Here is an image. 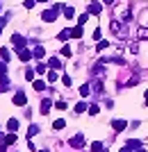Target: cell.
<instances>
[{
  "mask_svg": "<svg viewBox=\"0 0 148 152\" xmlns=\"http://www.w3.org/2000/svg\"><path fill=\"white\" fill-rule=\"evenodd\" d=\"M91 37H94V41H100V39H103V34H100V30H98V27H96V30H94V34H91Z\"/></svg>",
  "mask_w": 148,
  "mask_h": 152,
  "instance_id": "30",
  "label": "cell"
},
{
  "mask_svg": "<svg viewBox=\"0 0 148 152\" xmlns=\"http://www.w3.org/2000/svg\"><path fill=\"white\" fill-rule=\"evenodd\" d=\"M128 145L132 148V150H139V148H141V141H137V139H130V141H128Z\"/></svg>",
  "mask_w": 148,
  "mask_h": 152,
  "instance_id": "20",
  "label": "cell"
},
{
  "mask_svg": "<svg viewBox=\"0 0 148 152\" xmlns=\"http://www.w3.org/2000/svg\"><path fill=\"white\" fill-rule=\"evenodd\" d=\"M39 132H41V129H39L37 125H30V129H27V136H37Z\"/></svg>",
  "mask_w": 148,
  "mask_h": 152,
  "instance_id": "24",
  "label": "cell"
},
{
  "mask_svg": "<svg viewBox=\"0 0 148 152\" xmlns=\"http://www.w3.org/2000/svg\"><path fill=\"white\" fill-rule=\"evenodd\" d=\"M12 43L16 45V50H21V48H25L27 41H25V37H21V34H14V37H12Z\"/></svg>",
  "mask_w": 148,
  "mask_h": 152,
  "instance_id": "3",
  "label": "cell"
},
{
  "mask_svg": "<svg viewBox=\"0 0 148 152\" xmlns=\"http://www.w3.org/2000/svg\"><path fill=\"white\" fill-rule=\"evenodd\" d=\"M80 37H82V25H77V27L71 30V39H80Z\"/></svg>",
  "mask_w": 148,
  "mask_h": 152,
  "instance_id": "14",
  "label": "cell"
},
{
  "mask_svg": "<svg viewBox=\"0 0 148 152\" xmlns=\"http://www.w3.org/2000/svg\"><path fill=\"white\" fill-rule=\"evenodd\" d=\"M55 107H57V109H66V102L64 100H57V102H55Z\"/></svg>",
  "mask_w": 148,
  "mask_h": 152,
  "instance_id": "33",
  "label": "cell"
},
{
  "mask_svg": "<svg viewBox=\"0 0 148 152\" xmlns=\"http://www.w3.org/2000/svg\"><path fill=\"white\" fill-rule=\"evenodd\" d=\"M48 66H50V68H52V70H57V68H59V66H62V61H59V59H57V57H50V59H48Z\"/></svg>",
  "mask_w": 148,
  "mask_h": 152,
  "instance_id": "11",
  "label": "cell"
},
{
  "mask_svg": "<svg viewBox=\"0 0 148 152\" xmlns=\"http://www.w3.org/2000/svg\"><path fill=\"white\" fill-rule=\"evenodd\" d=\"M50 107H52V102L50 100H41V114H48V111H50Z\"/></svg>",
  "mask_w": 148,
  "mask_h": 152,
  "instance_id": "9",
  "label": "cell"
},
{
  "mask_svg": "<svg viewBox=\"0 0 148 152\" xmlns=\"http://www.w3.org/2000/svg\"><path fill=\"white\" fill-rule=\"evenodd\" d=\"M41 18H43L46 23H52V20L57 18V12H55V9H48V12H43V14H41Z\"/></svg>",
  "mask_w": 148,
  "mask_h": 152,
  "instance_id": "4",
  "label": "cell"
},
{
  "mask_svg": "<svg viewBox=\"0 0 148 152\" xmlns=\"http://www.w3.org/2000/svg\"><path fill=\"white\" fill-rule=\"evenodd\" d=\"M87 109H89V107H87V102H77V104H75V109H73V111H75V114H84Z\"/></svg>",
  "mask_w": 148,
  "mask_h": 152,
  "instance_id": "13",
  "label": "cell"
},
{
  "mask_svg": "<svg viewBox=\"0 0 148 152\" xmlns=\"http://www.w3.org/2000/svg\"><path fill=\"white\" fill-rule=\"evenodd\" d=\"M62 55H64V57H71V48H68V45H64V48H62Z\"/></svg>",
  "mask_w": 148,
  "mask_h": 152,
  "instance_id": "32",
  "label": "cell"
},
{
  "mask_svg": "<svg viewBox=\"0 0 148 152\" xmlns=\"http://www.w3.org/2000/svg\"><path fill=\"white\" fill-rule=\"evenodd\" d=\"M105 148H103V143H100V141H94V143H91V152H103Z\"/></svg>",
  "mask_w": 148,
  "mask_h": 152,
  "instance_id": "16",
  "label": "cell"
},
{
  "mask_svg": "<svg viewBox=\"0 0 148 152\" xmlns=\"http://www.w3.org/2000/svg\"><path fill=\"white\" fill-rule=\"evenodd\" d=\"M110 30L114 32V34H119V32H121V23H119V20H112V23H110Z\"/></svg>",
  "mask_w": 148,
  "mask_h": 152,
  "instance_id": "17",
  "label": "cell"
},
{
  "mask_svg": "<svg viewBox=\"0 0 148 152\" xmlns=\"http://www.w3.org/2000/svg\"><path fill=\"white\" fill-rule=\"evenodd\" d=\"M73 14H75V12H73V7H64V16H66V18H73Z\"/></svg>",
  "mask_w": 148,
  "mask_h": 152,
  "instance_id": "28",
  "label": "cell"
},
{
  "mask_svg": "<svg viewBox=\"0 0 148 152\" xmlns=\"http://www.w3.org/2000/svg\"><path fill=\"white\" fill-rule=\"evenodd\" d=\"M25 80H34V70H27V73H25Z\"/></svg>",
  "mask_w": 148,
  "mask_h": 152,
  "instance_id": "35",
  "label": "cell"
},
{
  "mask_svg": "<svg viewBox=\"0 0 148 152\" xmlns=\"http://www.w3.org/2000/svg\"><path fill=\"white\" fill-rule=\"evenodd\" d=\"M7 129H9V132H16V129H18V121H16V118H9V121H7Z\"/></svg>",
  "mask_w": 148,
  "mask_h": 152,
  "instance_id": "8",
  "label": "cell"
},
{
  "mask_svg": "<svg viewBox=\"0 0 148 152\" xmlns=\"http://www.w3.org/2000/svg\"><path fill=\"white\" fill-rule=\"evenodd\" d=\"M87 111H89V114H91V116H96V114H98V111H100V107H98V104H91V107H89V109H87Z\"/></svg>",
  "mask_w": 148,
  "mask_h": 152,
  "instance_id": "29",
  "label": "cell"
},
{
  "mask_svg": "<svg viewBox=\"0 0 148 152\" xmlns=\"http://www.w3.org/2000/svg\"><path fill=\"white\" fill-rule=\"evenodd\" d=\"M57 37L62 39V41H68V39H71V30H62V32L57 34Z\"/></svg>",
  "mask_w": 148,
  "mask_h": 152,
  "instance_id": "19",
  "label": "cell"
},
{
  "mask_svg": "<svg viewBox=\"0 0 148 152\" xmlns=\"http://www.w3.org/2000/svg\"><path fill=\"white\" fill-rule=\"evenodd\" d=\"M107 45H110V43H107V41H103V39H100V41H98V45H96V52H103L105 48H107Z\"/></svg>",
  "mask_w": 148,
  "mask_h": 152,
  "instance_id": "23",
  "label": "cell"
},
{
  "mask_svg": "<svg viewBox=\"0 0 148 152\" xmlns=\"http://www.w3.org/2000/svg\"><path fill=\"white\" fill-rule=\"evenodd\" d=\"M2 143H5V145H12V143H16V136H14V134H9V136H5V139H2Z\"/></svg>",
  "mask_w": 148,
  "mask_h": 152,
  "instance_id": "22",
  "label": "cell"
},
{
  "mask_svg": "<svg viewBox=\"0 0 148 152\" xmlns=\"http://www.w3.org/2000/svg\"><path fill=\"white\" fill-rule=\"evenodd\" d=\"M39 152H48V150H39Z\"/></svg>",
  "mask_w": 148,
  "mask_h": 152,
  "instance_id": "43",
  "label": "cell"
},
{
  "mask_svg": "<svg viewBox=\"0 0 148 152\" xmlns=\"http://www.w3.org/2000/svg\"><path fill=\"white\" fill-rule=\"evenodd\" d=\"M103 12V5H98V2H91L89 5V14H100Z\"/></svg>",
  "mask_w": 148,
  "mask_h": 152,
  "instance_id": "10",
  "label": "cell"
},
{
  "mask_svg": "<svg viewBox=\"0 0 148 152\" xmlns=\"http://www.w3.org/2000/svg\"><path fill=\"white\" fill-rule=\"evenodd\" d=\"M103 152H107V150H103Z\"/></svg>",
  "mask_w": 148,
  "mask_h": 152,
  "instance_id": "44",
  "label": "cell"
},
{
  "mask_svg": "<svg viewBox=\"0 0 148 152\" xmlns=\"http://www.w3.org/2000/svg\"><path fill=\"white\" fill-rule=\"evenodd\" d=\"M39 2H48V0H39Z\"/></svg>",
  "mask_w": 148,
  "mask_h": 152,
  "instance_id": "41",
  "label": "cell"
},
{
  "mask_svg": "<svg viewBox=\"0 0 148 152\" xmlns=\"http://www.w3.org/2000/svg\"><path fill=\"white\" fill-rule=\"evenodd\" d=\"M89 93H91V86H89V84H82V86H80V95H84V98H87Z\"/></svg>",
  "mask_w": 148,
  "mask_h": 152,
  "instance_id": "21",
  "label": "cell"
},
{
  "mask_svg": "<svg viewBox=\"0 0 148 152\" xmlns=\"http://www.w3.org/2000/svg\"><path fill=\"white\" fill-rule=\"evenodd\" d=\"M25 7L30 9V7H34V0H25Z\"/></svg>",
  "mask_w": 148,
  "mask_h": 152,
  "instance_id": "37",
  "label": "cell"
},
{
  "mask_svg": "<svg viewBox=\"0 0 148 152\" xmlns=\"http://www.w3.org/2000/svg\"><path fill=\"white\" fill-rule=\"evenodd\" d=\"M57 70H50V73H48V82H57Z\"/></svg>",
  "mask_w": 148,
  "mask_h": 152,
  "instance_id": "27",
  "label": "cell"
},
{
  "mask_svg": "<svg viewBox=\"0 0 148 152\" xmlns=\"http://www.w3.org/2000/svg\"><path fill=\"white\" fill-rule=\"evenodd\" d=\"M2 27H5V25H0V32H2Z\"/></svg>",
  "mask_w": 148,
  "mask_h": 152,
  "instance_id": "42",
  "label": "cell"
},
{
  "mask_svg": "<svg viewBox=\"0 0 148 152\" xmlns=\"http://www.w3.org/2000/svg\"><path fill=\"white\" fill-rule=\"evenodd\" d=\"M34 91H39V93H41V91H46V82H43V80H34Z\"/></svg>",
  "mask_w": 148,
  "mask_h": 152,
  "instance_id": "12",
  "label": "cell"
},
{
  "mask_svg": "<svg viewBox=\"0 0 148 152\" xmlns=\"http://www.w3.org/2000/svg\"><path fill=\"white\" fill-rule=\"evenodd\" d=\"M71 82H73V80L68 75H62V84H64V86H71Z\"/></svg>",
  "mask_w": 148,
  "mask_h": 152,
  "instance_id": "31",
  "label": "cell"
},
{
  "mask_svg": "<svg viewBox=\"0 0 148 152\" xmlns=\"http://www.w3.org/2000/svg\"><path fill=\"white\" fill-rule=\"evenodd\" d=\"M68 145L75 148V150H82V148H84V136H82V134H75V136L68 141Z\"/></svg>",
  "mask_w": 148,
  "mask_h": 152,
  "instance_id": "1",
  "label": "cell"
},
{
  "mask_svg": "<svg viewBox=\"0 0 148 152\" xmlns=\"http://www.w3.org/2000/svg\"><path fill=\"white\" fill-rule=\"evenodd\" d=\"M14 104H16V107H25V104H27V98H25L23 91H18V93L14 95Z\"/></svg>",
  "mask_w": 148,
  "mask_h": 152,
  "instance_id": "2",
  "label": "cell"
},
{
  "mask_svg": "<svg viewBox=\"0 0 148 152\" xmlns=\"http://www.w3.org/2000/svg\"><path fill=\"white\" fill-rule=\"evenodd\" d=\"M139 39H148V30H139Z\"/></svg>",
  "mask_w": 148,
  "mask_h": 152,
  "instance_id": "34",
  "label": "cell"
},
{
  "mask_svg": "<svg viewBox=\"0 0 148 152\" xmlns=\"http://www.w3.org/2000/svg\"><path fill=\"white\" fill-rule=\"evenodd\" d=\"M135 152H146V150H141V148H139V150H135Z\"/></svg>",
  "mask_w": 148,
  "mask_h": 152,
  "instance_id": "39",
  "label": "cell"
},
{
  "mask_svg": "<svg viewBox=\"0 0 148 152\" xmlns=\"http://www.w3.org/2000/svg\"><path fill=\"white\" fill-rule=\"evenodd\" d=\"M112 127H114V132H123V129L128 127V123H125V121H121V118H119V121H114V123H112Z\"/></svg>",
  "mask_w": 148,
  "mask_h": 152,
  "instance_id": "5",
  "label": "cell"
},
{
  "mask_svg": "<svg viewBox=\"0 0 148 152\" xmlns=\"http://www.w3.org/2000/svg\"><path fill=\"white\" fill-rule=\"evenodd\" d=\"M52 127H55V129H64V127H66V121H64V118H57V121L52 123Z\"/></svg>",
  "mask_w": 148,
  "mask_h": 152,
  "instance_id": "18",
  "label": "cell"
},
{
  "mask_svg": "<svg viewBox=\"0 0 148 152\" xmlns=\"http://www.w3.org/2000/svg\"><path fill=\"white\" fill-rule=\"evenodd\" d=\"M30 57H32V52H30V50H25V48H21V50H18V59H21V61H30Z\"/></svg>",
  "mask_w": 148,
  "mask_h": 152,
  "instance_id": "6",
  "label": "cell"
},
{
  "mask_svg": "<svg viewBox=\"0 0 148 152\" xmlns=\"http://www.w3.org/2000/svg\"><path fill=\"white\" fill-rule=\"evenodd\" d=\"M9 57H12V55H9V50H7V48H0V59H2V61H9Z\"/></svg>",
  "mask_w": 148,
  "mask_h": 152,
  "instance_id": "15",
  "label": "cell"
},
{
  "mask_svg": "<svg viewBox=\"0 0 148 152\" xmlns=\"http://www.w3.org/2000/svg\"><path fill=\"white\" fill-rule=\"evenodd\" d=\"M146 104H148V91H146Z\"/></svg>",
  "mask_w": 148,
  "mask_h": 152,
  "instance_id": "40",
  "label": "cell"
},
{
  "mask_svg": "<svg viewBox=\"0 0 148 152\" xmlns=\"http://www.w3.org/2000/svg\"><path fill=\"white\" fill-rule=\"evenodd\" d=\"M103 2H105V5H114L116 0H103Z\"/></svg>",
  "mask_w": 148,
  "mask_h": 152,
  "instance_id": "38",
  "label": "cell"
},
{
  "mask_svg": "<svg viewBox=\"0 0 148 152\" xmlns=\"http://www.w3.org/2000/svg\"><path fill=\"white\" fill-rule=\"evenodd\" d=\"M46 70H48V66H46V64H41V61H39V66H37V70H34V73H39V75H43Z\"/></svg>",
  "mask_w": 148,
  "mask_h": 152,
  "instance_id": "25",
  "label": "cell"
},
{
  "mask_svg": "<svg viewBox=\"0 0 148 152\" xmlns=\"http://www.w3.org/2000/svg\"><path fill=\"white\" fill-rule=\"evenodd\" d=\"M32 57H37L39 61H41V59L46 57V50H43V45H37V48H34V52H32Z\"/></svg>",
  "mask_w": 148,
  "mask_h": 152,
  "instance_id": "7",
  "label": "cell"
},
{
  "mask_svg": "<svg viewBox=\"0 0 148 152\" xmlns=\"http://www.w3.org/2000/svg\"><path fill=\"white\" fill-rule=\"evenodd\" d=\"M121 152H135V150H132V148H130V145H128V143H125V145H123V148H121Z\"/></svg>",
  "mask_w": 148,
  "mask_h": 152,
  "instance_id": "36",
  "label": "cell"
},
{
  "mask_svg": "<svg viewBox=\"0 0 148 152\" xmlns=\"http://www.w3.org/2000/svg\"><path fill=\"white\" fill-rule=\"evenodd\" d=\"M89 20V14H82V16H77V25H84Z\"/></svg>",
  "mask_w": 148,
  "mask_h": 152,
  "instance_id": "26",
  "label": "cell"
}]
</instances>
